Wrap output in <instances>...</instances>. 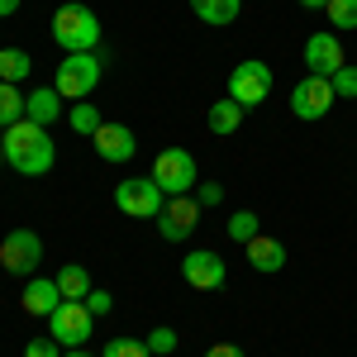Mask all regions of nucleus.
I'll list each match as a JSON object with an SVG mask.
<instances>
[{
	"label": "nucleus",
	"instance_id": "nucleus-26",
	"mask_svg": "<svg viewBox=\"0 0 357 357\" xmlns=\"http://www.w3.org/2000/svg\"><path fill=\"white\" fill-rule=\"evenodd\" d=\"M100 357H153V353H148V343H138V338H110Z\"/></svg>",
	"mask_w": 357,
	"mask_h": 357
},
{
	"label": "nucleus",
	"instance_id": "nucleus-34",
	"mask_svg": "<svg viewBox=\"0 0 357 357\" xmlns=\"http://www.w3.org/2000/svg\"><path fill=\"white\" fill-rule=\"evenodd\" d=\"M62 357H96V353H86V348H67Z\"/></svg>",
	"mask_w": 357,
	"mask_h": 357
},
{
	"label": "nucleus",
	"instance_id": "nucleus-6",
	"mask_svg": "<svg viewBox=\"0 0 357 357\" xmlns=\"http://www.w3.org/2000/svg\"><path fill=\"white\" fill-rule=\"evenodd\" d=\"M153 181L162 186V195H186L200 181V172H195V158L186 148H162L158 153V162H153Z\"/></svg>",
	"mask_w": 357,
	"mask_h": 357
},
{
	"label": "nucleus",
	"instance_id": "nucleus-8",
	"mask_svg": "<svg viewBox=\"0 0 357 357\" xmlns=\"http://www.w3.org/2000/svg\"><path fill=\"white\" fill-rule=\"evenodd\" d=\"M38 257H43V238H38L33 229L5 234V243H0V267H5L10 276H33Z\"/></svg>",
	"mask_w": 357,
	"mask_h": 357
},
{
	"label": "nucleus",
	"instance_id": "nucleus-24",
	"mask_svg": "<svg viewBox=\"0 0 357 357\" xmlns=\"http://www.w3.org/2000/svg\"><path fill=\"white\" fill-rule=\"evenodd\" d=\"M324 15H329L333 29H357V0H329Z\"/></svg>",
	"mask_w": 357,
	"mask_h": 357
},
{
	"label": "nucleus",
	"instance_id": "nucleus-7",
	"mask_svg": "<svg viewBox=\"0 0 357 357\" xmlns=\"http://www.w3.org/2000/svg\"><path fill=\"white\" fill-rule=\"evenodd\" d=\"M91 319H96V314L86 310V301H62L53 314H48V333H53L62 348H82L86 338H91Z\"/></svg>",
	"mask_w": 357,
	"mask_h": 357
},
{
	"label": "nucleus",
	"instance_id": "nucleus-14",
	"mask_svg": "<svg viewBox=\"0 0 357 357\" xmlns=\"http://www.w3.org/2000/svg\"><path fill=\"white\" fill-rule=\"evenodd\" d=\"M20 305H24V314H53L57 305H62V291H57V281H43V276H33L24 286V296H20Z\"/></svg>",
	"mask_w": 357,
	"mask_h": 357
},
{
	"label": "nucleus",
	"instance_id": "nucleus-1",
	"mask_svg": "<svg viewBox=\"0 0 357 357\" xmlns=\"http://www.w3.org/2000/svg\"><path fill=\"white\" fill-rule=\"evenodd\" d=\"M5 162L15 167L20 176H48L57 162V148H53V134L43 129V124H33V119H20V124H10L5 134Z\"/></svg>",
	"mask_w": 357,
	"mask_h": 357
},
{
	"label": "nucleus",
	"instance_id": "nucleus-27",
	"mask_svg": "<svg viewBox=\"0 0 357 357\" xmlns=\"http://www.w3.org/2000/svg\"><path fill=\"white\" fill-rule=\"evenodd\" d=\"M143 343H148V353H158V357H167V353H176V329H153L148 333V338H143Z\"/></svg>",
	"mask_w": 357,
	"mask_h": 357
},
{
	"label": "nucleus",
	"instance_id": "nucleus-31",
	"mask_svg": "<svg viewBox=\"0 0 357 357\" xmlns=\"http://www.w3.org/2000/svg\"><path fill=\"white\" fill-rule=\"evenodd\" d=\"M205 357H248L238 343H215V348H205Z\"/></svg>",
	"mask_w": 357,
	"mask_h": 357
},
{
	"label": "nucleus",
	"instance_id": "nucleus-25",
	"mask_svg": "<svg viewBox=\"0 0 357 357\" xmlns=\"http://www.w3.org/2000/svg\"><path fill=\"white\" fill-rule=\"evenodd\" d=\"M329 86H333V96H338V100H357V67L343 62V67L329 77Z\"/></svg>",
	"mask_w": 357,
	"mask_h": 357
},
{
	"label": "nucleus",
	"instance_id": "nucleus-5",
	"mask_svg": "<svg viewBox=\"0 0 357 357\" xmlns=\"http://www.w3.org/2000/svg\"><path fill=\"white\" fill-rule=\"evenodd\" d=\"M114 205L129 215V220H158L162 215V186L153 176H134V181H119L114 186Z\"/></svg>",
	"mask_w": 357,
	"mask_h": 357
},
{
	"label": "nucleus",
	"instance_id": "nucleus-18",
	"mask_svg": "<svg viewBox=\"0 0 357 357\" xmlns=\"http://www.w3.org/2000/svg\"><path fill=\"white\" fill-rule=\"evenodd\" d=\"M243 105H238V100H229V96H224V100H215V105H210V110H205V124H210V134H234V129H238V124H243Z\"/></svg>",
	"mask_w": 357,
	"mask_h": 357
},
{
	"label": "nucleus",
	"instance_id": "nucleus-13",
	"mask_svg": "<svg viewBox=\"0 0 357 357\" xmlns=\"http://www.w3.org/2000/svg\"><path fill=\"white\" fill-rule=\"evenodd\" d=\"M91 143H96V153H100V162H129L138 148V138L129 124H100L96 134H91Z\"/></svg>",
	"mask_w": 357,
	"mask_h": 357
},
{
	"label": "nucleus",
	"instance_id": "nucleus-32",
	"mask_svg": "<svg viewBox=\"0 0 357 357\" xmlns=\"http://www.w3.org/2000/svg\"><path fill=\"white\" fill-rule=\"evenodd\" d=\"M15 10H20V0H0V20H5V15H15Z\"/></svg>",
	"mask_w": 357,
	"mask_h": 357
},
{
	"label": "nucleus",
	"instance_id": "nucleus-2",
	"mask_svg": "<svg viewBox=\"0 0 357 357\" xmlns=\"http://www.w3.org/2000/svg\"><path fill=\"white\" fill-rule=\"evenodd\" d=\"M53 43L62 48V53H91V48L100 43V20H96V10L82 5V0L57 5V15H53Z\"/></svg>",
	"mask_w": 357,
	"mask_h": 357
},
{
	"label": "nucleus",
	"instance_id": "nucleus-3",
	"mask_svg": "<svg viewBox=\"0 0 357 357\" xmlns=\"http://www.w3.org/2000/svg\"><path fill=\"white\" fill-rule=\"evenodd\" d=\"M96 86H100V62H96V53H67L57 62L53 91L62 100H91Z\"/></svg>",
	"mask_w": 357,
	"mask_h": 357
},
{
	"label": "nucleus",
	"instance_id": "nucleus-17",
	"mask_svg": "<svg viewBox=\"0 0 357 357\" xmlns=\"http://www.w3.org/2000/svg\"><path fill=\"white\" fill-rule=\"evenodd\" d=\"M57 291H62V301H86L91 296V272H86L82 262H67V267H57Z\"/></svg>",
	"mask_w": 357,
	"mask_h": 357
},
{
	"label": "nucleus",
	"instance_id": "nucleus-15",
	"mask_svg": "<svg viewBox=\"0 0 357 357\" xmlns=\"http://www.w3.org/2000/svg\"><path fill=\"white\" fill-rule=\"evenodd\" d=\"M57 114H62V96H57L53 86H38V91H29L24 96V119H33V124H57Z\"/></svg>",
	"mask_w": 357,
	"mask_h": 357
},
{
	"label": "nucleus",
	"instance_id": "nucleus-20",
	"mask_svg": "<svg viewBox=\"0 0 357 357\" xmlns=\"http://www.w3.org/2000/svg\"><path fill=\"white\" fill-rule=\"evenodd\" d=\"M29 72H33V57H29L24 48H5V53H0V82L20 86Z\"/></svg>",
	"mask_w": 357,
	"mask_h": 357
},
{
	"label": "nucleus",
	"instance_id": "nucleus-21",
	"mask_svg": "<svg viewBox=\"0 0 357 357\" xmlns=\"http://www.w3.org/2000/svg\"><path fill=\"white\" fill-rule=\"evenodd\" d=\"M20 119H24V96H20V86L0 82V129L20 124Z\"/></svg>",
	"mask_w": 357,
	"mask_h": 357
},
{
	"label": "nucleus",
	"instance_id": "nucleus-23",
	"mask_svg": "<svg viewBox=\"0 0 357 357\" xmlns=\"http://www.w3.org/2000/svg\"><path fill=\"white\" fill-rule=\"evenodd\" d=\"M67 124H72V129H77V134H96V129H100V124H105V119H100V110H96V105H72V114H67Z\"/></svg>",
	"mask_w": 357,
	"mask_h": 357
},
{
	"label": "nucleus",
	"instance_id": "nucleus-30",
	"mask_svg": "<svg viewBox=\"0 0 357 357\" xmlns=\"http://www.w3.org/2000/svg\"><path fill=\"white\" fill-rule=\"evenodd\" d=\"M195 200H200V210H205V205H220V200H224V186H220V181H205Z\"/></svg>",
	"mask_w": 357,
	"mask_h": 357
},
{
	"label": "nucleus",
	"instance_id": "nucleus-16",
	"mask_svg": "<svg viewBox=\"0 0 357 357\" xmlns=\"http://www.w3.org/2000/svg\"><path fill=\"white\" fill-rule=\"evenodd\" d=\"M248 248V262H252V272H281L286 267V248H281V238H252V243H243Z\"/></svg>",
	"mask_w": 357,
	"mask_h": 357
},
{
	"label": "nucleus",
	"instance_id": "nucleus-10",
	"mask_svg": "<svg viewBox=\"0 0 357 357\" xmlns=\"http://www.w3.org/2000/svg\"><path fill=\"white\" fill-rule=\"evenodd\" d=\"M181 276H186V286H195V291H220L224 281H229V267H224L220 252L195 248V252L181 257Z\"/></svg>",
	"mask_w": 357,
	"mask_h": 357
},
{
	"label": "nucleus",
	"instance_id": "nucleus-9",
	"mask_svg": "<svg viewBox=\"0 0 357 357\" xmlns=\"http://www.w3.org/2000/svg\"><path fill=\"white\" fill-rule=\"evenodd\" d=\"M195 224H200V200L191 195H172L162 205V215H158V234H162L167 243H186L195 234Z\"/></svg>",
	"mask_w": 357,
	"mask_h": 357
},
{
	"label": "nucleus",
	"instance_id": "nucleus-11",
	"mask_svg": "<svg viewBox=\"0 0 357 357\" xmlns=\"http://www.w3.org/2000/svg\"><path fill=\"white\" fill-rule=\"evenodd\" d=\"M333 86L329 77H305V82H296V91H291V110H296V119H324V114L333 110Z\"/></svg>",
	"mask_w": 357,
	"mask_h": 357
},
{
	"label": "nucleus",
	"instance_id": "nucleus-19",
	"mask_svg": "<svg viewBox=\"0 0 357 357\" xmlns=\"http://www.w3.org/2000/svg\"><path fill=\"white\" fill-rule=\"evenodd\" d=\"M191 10H195V20H205V24H234L238 20V10H243V0H191Z\"/></svg>",
	"mask_w": 357,
	"mask_h": 357
},
{
	"label": "nucleus",
	"instance_id": "nucleus-33",
	"mask_svg": "<svg viewBox=\"0 0 357 357\" xmlns=\"http://www.w3.org/2000/svg\"><path fill=\"white\" fill-rule=\"evenodd\" d=\"M305 10H324V5H329V0H301Z\"/></svg>",
	"mask_w": 357,
	"mask_h": 357
},
{
	"label": "nucleus",
	"instance_id": "nucleus-35",
	"mask_svg": "<svg viewBox=\"0 0 357 357\" xmlns=\"http://www.w3.org/2000/svg\"><path fill=\"white\" fill-rule=\"evenodd\" d=\"M0 162H5V143H0Z\"/></svg>",
	"mask_w": 357,
	"mask_h": 357
},
{
	"label": "nucleus",
	"instance_id": "nucleus-29",
	"mask_svg": "<svg viewBox=\"0 0 357 357\" xmlns=\"http://www.w3.org/2000/svg\"><path fill=\"white\" fill-rule=\"evenodd\" d=\"M86 310H91V314H110V310H114L110 291H96V286H91V296H86Z\"/></svg>",
	"mask_w": 357,
	"mask_h": 357
},
{
	"label": "nucleus",
	"instance_id": "nucleus-28",
	"mask_svg": "<svg viewBox=\"0 0 357 357\" xmlns=\"http://www.w3.org/2000/svg\"><path fill=\"white\" fill-rule=\"evenodd\" d=\"M24 357H62V343H57L53 333H38V338H29Z\"/></svg>",
	"mask_w": 357,
	"mask_h": 357
},
{
	"label": "nucleus",
	"instance_id": "nucleus-4",
	"mask_svg": "<svg viewBox=\"0 0 357 357\" xmlns=\"http://www.w3.org/2000/svg\"><path fill=\"white\" fill-rule=\"evenodd\" d=\"M267 96H272V67H267V62L248 57V62H238V67L229 72V100H238L243 110L262 105Z\"/></svg>",
	"mask_w": 357,
	"mask_h": 357
},
{
	"label": "nucleus",
	"instance_id": "nucleus-22",
	"mask_svg": "<svg viewBox=\"0 0 357 357\" xmlns=\"http://www.w3.org/2000/svg\"><path fill=\"white\" fill-rule=\"evenodd\" d=\"M257 234H262V220H257L252 210H234V215H229V238H234V243H252Z\"/></svg>",
	"mask_w": 357,
	"mask_h": 357
},
{
	"label": "nucleus",
	"instance_id": "nucleus-12",
	"mask_svg": "<svg viewBox=\"0 0 357 357\" xmlns=\"http://www.w3.org/2000/svg\"><path fill=\"white\" fill-rule=\"evenodd\" d=\"M305 67H310V77H333L338 67H343V43H338V33H310L305 38Z\"/></svg>",
	"mask_w": 357,
	"mask_h": 357
}]
</instances>
